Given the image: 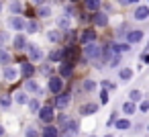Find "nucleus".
<instances>
[{
    "mask_svg": "<svg viewBox=\"0 0 149 137\" xmlns=\"http://www.w3.org/2000/svg\"><path fill=\"white\" fill-rule=\"evenodd\" d=\"M10 59H13V55H10V51L8 49H4V47H0V66H8L10 64Z\"/></svg>",
    "mask_w": 149,
    "mask_h": 137,
    "instance_id": "obj_16",
    "label": "nucleus"
},
{
    "mask_svg": "<svg viewBox=\"0 0 149 137\" xmlns=\"http://www.w3.org/2000/svg\"><path fill=\"white\" fill-rule=\"evenodd\" d=\"M13 106V96L10 94H2L0 96V108H10Z\"/></svg>",
    "mask_w": 149,
    "mask_h": 137,
    "instance_id": "obj_28",
    "label": "nucleus"
},
{
    "mask_svg": "<svg viewBox=\"0 0 149 137\" xmlns=\"http://www.w3.org/2000/svg\"><path fill=\"white\" fill-rule=\"evenodd\" d=\"M84 55H86V59H98L100 55H102V47L98 45V43H86L84 45Z\"/></svg>",
    "mask_w": 149,
    "mask_h": 137,
    "instance_id": "obj_3",
    "label": "nucleus"
},
{
    "mask_svg": "<svg viewBox=\"0 0 149 137\" xmlns=\"http://www.w3.org/2000/svg\"><path fill=\"white\" fill-rule=\"evenodd\" d=\"M8 27H10V31H15V33H25L27 21H25L21 15H13V17H8Z\"/></svg>",
    "mask_w": 149,
    "mask_h": 137,
    "instance_id": "obj_1",
    "label": "nucleus"
},
{
    "mask_svg": "<svg viewBox=\"0 0 149 137\" xmlns=\"http://www.w3.org/2000/svg\"><path fill=\"white\" fill-rule=\"evenodd\" d=\"M68 2H76V0H68Z\"/></svg>",
    "mask_w": 149,
    "mask_h": 137,
    "instance_id": "obj_45",
    "label": "nucleus"
},
{
    "mask_svg": "<svg viewBox=\"0 0 149 137\" xmlns=\"http://www.w3.org/2000/svg\"><path fill=\"white\" fill-rule=\"evenodd\" d=\"M25 33H39V21H27V27H25Z\"/></svg>",
    "mask_w": 149,
    "mask_h": 137,
    "instance_id": "obj_22",
    "label": "nucleus"
},
{
    "mask_svg": "<svg viewBox=\"0 0 149 137\" xmlns=\"http://www.w3.org/2000/svg\"><path fill=\"white\" fill-rule=\"evenodd\" d=\"M135 19H137V21H145V19H149V8H147V6H137V10H135Z\"/></svg>",
    "mask_w": 149,
    "mask_h": 137,
    "instance_id": "obj_19",
    "label": "nucleus"
},
{
    "mask_svg": "<svg viewBox=\"0 0 149 137\" xmlns=\"http://www.w3.org/2000/svg\"><path fill=\"white\" fill-rule=\"evenodd\" d=\"M2 8H4V4H2V0H0V13H2Z\"/></svg>",
    "mask_w": 149,
    "mask_h": 137,
    "instance_id": "obj_43",
    "label": "nucleus"
},
{
    "mask_svg": "<svg viewBox=\"0 0 149 137\" xmlns=\"http://www.w3.org/2000/svg\"><path fill=\"white\" fill-rule=\"evenodd\" d=\"M59 131H63V133H59V137H74V135L78 133V121L68 119V121L61 125V129H59Z\"/></svg>",
    "mask_w": 149,
    "mask_h": 137,
    "instance_id": "obj_6",
    "label": "nucleus"
},
{
    "mask_svg": "<svg viewBox=\"0 0 149 137\" xmlns=\"http://www.w3.org/2000/svg\"><path fill=\"white\" fill-rule=\"evenodd\" d=\"M94 39H96V33H94V31H88V29L82 31V35H80V43H84V45H86V43H92Z\"/></svg>",
    "mask_w": 149,
    "mask_h": 137,
    "instance_id": "obj_17",
    "label": "nucleus"
},
{
    "mask_svg": "<svg viewBox=\"0 0 149 137\" xmlns=\"http://www.w3.org/2000/svg\"><path fill=\"white\" fill-rule=\"evenodd\" d=\"M25 137H41V133L37 131V127H33V125H29V127L25 129Z\"/></svg>",
    "mask_w": 149,
    "mask_h": 137,
    "instance_id": "obj_32",
    "label": "nucleus"
},
{
    "mask_svg": "<svg viewBox=\"0 0 149 137\" xmlns=\"http://www.w3.org/2000/svg\"><path fill=\"white\" fill-rule=\"evenodd\" d=\"M72 72H74V66H72L70 62H61V64H59V76H61V78H70Z\"/></svg>",
    "mask_w": 149,
    "mask_h": 137,
    "instance_id": "obj_15",
    "label": "nucleus"
},
{
    "mask_svg": "<svg viewBox=\"0 0 149 137\" xmlns=\"http://www.w3.org/2000/svg\"><path fill=\"white\" fill-rule=\"evenodd\" d=\"M19 70H21V74H23L25 78H33V74H35V66H33V62H23Z\"/></svg>",
    "mask_w": 149,
    "mask_h": 137,
    "instance_id": "obj_13",
    "label": "nucleus"
},
{
    "mask_svg": "<svg viewBox=\"0 0 149 137\" xmlns=\"http://www.w3.org/2000/svg\"><path fill=\"white\" fill-rule=\"evenodd\" d=\"M27 106H29L31 115H37V113H39V108H41V102H39V98H31Z\"/></svg>",
    "mask_w": 149,
    "mask_h": 137,
    "instance_id": "obj_27",
    "label": "nucleus"
},
{
    "mask_svg": "<svg viewBox=\"0 0 149 137\" xmlns=\"http://www.w3.org/2000/svg\"><path fill=\"white\" fill-rule=\"evenodd\" d=\"M100 102H102V104H106V102H108V92H106L104 88H102V92H100Z\"/></svg>",
    "mask_w": 149,
    "mask_h": 137,
    "instance_id": "obj_37",
    "label": "nucleus"
},
{
    "mask_svg": "<svg viewBox=\"0 0 149 137\" xmlns=\"http://www.w3.org/2000/svg\"><path fill=\"white\" fill-rule=\"evenodd\" d=\"M33 4H37V6H41V4H45V0H33Z\"/></svg>",
    "mask_w": 149,
    "mask_h": 137,
    "instance_id": "obj_41",
    "label": "nucleus"
},
{
    "mask_svg": "<svg viewBox=\"0 0 149 137\" xmlns=\"http://www.w3.org/2000/svg\"><path fill=\"white\" fill-rule=\"evenodd\" d=\"M59 39H61V31H59V29H51V31H47V41L57 43Z\"/></svg>",
    "mask_w": 149,
    "mask_h": 137,
    "instance_id": "obj_23",
    "label": "nucleus"
},
{
    "mask_svg": "<svg viewBox=\"0 0 149 137\" xmlns=\"http://www.w3.org/2000/svg\"><path fill=\"white\" fill-rule=\"evenodd\" d=\"M27 45H29V41H27V35H25V33H17V35L13 37V47H15L17 51H25Z\"/></svg>",
    "mask_w": 149,
    "mask_h": 137,
    "instance_id": "obj_8",
    "label": "nucleus"
},
{
    "mask_svg": "<svg viewBox=\"0 0 149 137\" xmlns=\"http://www.w3.org/2000/svg\"><path fill=\"white\" fill-rule=\"evenodd\" d=\"M82 88H84L86 92H94V90H96V82H94V80H84Z\"/></svg>",
    "mask_w": 149,
    "mask_h": 137,
    "instance_id": "obj_33",
    "label": "nucleus"
},
{
    "mask_svg": "<svg viewBox=\"0 0 149 137\" xmlns=\"http://www.w3.org/2000/svg\"><path fill=\"white\" fill-rule=\"evenodd\" d=\"M141 110H143V113L149 110V100H143V102H141Z\"/></svg>",
    "mask_w": 149,
    "mask_h": 137,
    "instance_id": "obj_38",
    "label": "nucleus"
},
{
    "mask_svg": "<svg viewBox=\"0 0 149 137\" xmlns=\"http://www.w3.org/2000/svg\"><path fill=\"white\" fill-rule=\"evenodd\" d=\"M118 76H120L123 82H129V80L133 78V70H131V68H123V70L118 72Z\"/></svg>",
    "mask_w": 149,
    "mask_h": 137,
    "instance_id": "obj_31",
    "label": "nucleus"
},
{
    "mask_svg": "<svg viewBox=\"0 0 149 137\" xmlns=\"http://www.w3.org/2000/svg\"><path fill=\"white\" fill-rule=\"evenodd\" d=\"M125 51H129V43H114L112 45V53H125Z\"/></svg>",
    "mask_w": 149,
    "mask_h": 137,
    "instance_id": "obj_30",
    "label": "nucleus"
},
{
    "mask_svg": "<svg viewBox=\"0 0 149 137\" xmlns=\"http://www.w3.org/2000/svg\"><path fill=\"white\" fill-rule=\"evenodd\" d=\"M37 17H39V19H49V17H51V6H49V4H41V6L37 8Z\"/></svg>",
    "mask_w": 149,
    "mask_h": 137,
    "instance_id": "obj_18",
    "label": "nucleus"
},
{
    "mask_svg": "<svg viewBox=\"0 0 149 137\" xmlns=\"http://www.w3.org/2000/svg\"><path fill=\"white\" fill-rule=\"evenodd\" d=\"M70 102H72V96H70V94L59 92V94H55V106H53V108L63 110V108H68V106H70Z\"/></svg>",
    "mask_w": 149,
    "mask_h": 137,
    "instance_id": "obj_10",
    "label": "nucleus"
},
{
    "mask_svg": "<svg viewBox=\"0 0 149 137\" xmlns=\"http://www.w3.org/2000/svg\"><path fill=\"white\" fill-rule=\"evenodd\" d=\"M65 57V49H53L51 53H49V59L51 62H61Z\"/></svg>",
    "mask_w": 149,
    "mask_h": 137,
    "instance_id": "obj_24",
    "label": "nucleus"
},
{
    "mask_svg": "<svg viewBox=\"0 0 149 137\" xmlns=\"http://www.w3.org/2000/svg\"><path fill=\"white\" fill-rule=\"evenodd\" d=\"M19 76H21V70H19L17 66H13V64H8V66L2 68V78H4L6 82H17Z\"/></svg>",
    "mask_w": 149,
    "mask_h": 137,
    "instance_id": "obj_5",
    "label": "nucleus"
},
{
    "mask_svg": "<svg viewBox=\"0 0 149 137\" xmlns=\"http://www.w3.org/2000/svg\"><path fill=\"white\" fill-rule=\"evenodd\" d=\"M47 90H49L51 94H59V92L63 90V78H61V76H51V78L47 80Z\"/></svg>",
    "mask_w": 149,
    "mask_h": 137,
    "instance_id": "obj_7",
    "label": "nucleus"
},
{
    "mask_svg": "<svg viewBox=\"0 0 149 137\" xmlns=\"http://www.w3.org/2000/svg\"><path fill=\"white\" fill-rule=\"evenodd\" d=\"M8 39V35H4V33H0V41H6Z\"/></svg>",
    "mask_w": 149,
    "mask_h": 137,
    "instance_id": "obj_42",
    "label": "nucleus"
},
{
    "mask_svg": "<svg viewBox=\"0 0 149 137\" xmlns=\"http://www.w3.org/2000/svg\"><path fill=\"white\" fill-rule=\"evenodd\" d=\"M127 41H129V43H139V41H143V31H129Z\"/></svg>",
    "mask_w": 149,
    "mask_h": 137,
    "instance_id": "obj_20",
    "label": "nucleus"
},
{
    "mask_svg": "<svg viewBox=\"0 0 149 137\" xmlns=\"http://www.w3.org/2000/svg\"><path fill=\"white\" fill-rule=\"evenodd\" d=\"M129 98H131V102L141 100V90H131V92H129Z\"/></svg>",
    "mask_w": 149,
    "mask_h": 137,
    "instance_id": "obj_34",
    "label": "nucleus"
},
{
    "mask_svg": "<svg viewBox=\"0 0 149 137\" xmlns=\"http://www.w3.org/2000/svg\"><path fill=\"white\" fill-rule=\"evenodd\" d=\"M8 10L13 15H21L23 10V4H21V0H10V4H8Z\"/></svg>",
    "mask_w": 149,
    "mask_h": 137,
    "instance_id": "obj_25",
    "label": "nucleus"
},
{
    "mask_svg": "<svg viewBox=\"0 0 149 137\" xmlns=\"http://www.w3.org/2000/svg\"><path fill=\"white\" fill-rule=\"evenodd\" d=\"M102 86H106V88H112L114 84H112V82H108V80H104V82H102Z\"/></svg>",
    "mask_w": 149,
    "mask_h": 137,
    "instance_id": "obj_39",
    "label": "nucleus"
},
{
    "mask_svg": "<svg viewBox=\"0 0 149 137\" xmlns=\"http://www.w3.org/2000/svg\"><path fill=\"white\" fill-rule=\"evenodd\" d=\"M0 110H2V108H0Z\"/></svg>",
    "mask_w": 149,
    "mask_h": 137,
    "instance_id": "obj_46",
    "label": "nucleus"
},
{
    "mask_svg": "<svg viewBox=\"0 0 149 137\" xmlns=\"http://www.w3.org/2000/svg\"><path fill=\"white\" fill-rule=\"evenodd\" d=\"M94 25H96V27H106V25H108V17L102 15V13H98V15L94 17Z\"/></svg>",
    "mask_w": 149,
    "mask_h": 137,
    "instance_id": "obj_26",
    "label": "nucleus"
},
{
    "mask_svg": "<svg viewBox=\"0 0 149 137\" xmlns=\"http://www.w3.org/2000/svg\"><path fill=\"white\" fill-rule=\"evenodd\" d=\"M37 117H39V121L41 123H45V125H49V123H53L55 121V108L53 106H41L39 108V113H37Z\"/></svg>",
    "mask_w": 149,
    "mask_h": 137,
    "instance_id": "obj_2",
    "label": "nucleus"
},
{
    "mask_svg": "<svg viewBox=\"0 0 149 137\" xmlns=\"http://www.w3.org/2000/svg\"><path fill=\"white\" fill-rule=\"evenodd\" d=\"M127 2H129V4H131V2H137V0H127Z\"/></svg>",
    "mask_w": 149,
    "mask_h": 137,
    "instance_id": "obj_44",
    "label": "nucleus"
},
{
    "mask_svg": "<svg viewBox=\"0 0 149 137\" xmlns=\"http://www.w3.org/2000/svg\"><path fill=\"white\" fill-rule=\"evenodd\" d=\"M23 90H27L31 96L33 94H41V86H39V82L37 80H33V78H27V82H25V88Z\"/></svg>",
    "mask_w": 149,
    "mask_h": 137,
    "instance_id": "obj_11",
    "label": "nucleus"
},
{
    "mask_svg": "<svg viewBox=\"0 0 149 137\" xmlns=\"http://www.w3.org/2000/svg\"><path fill=\"white\" fill-rule=\"evenodd\" d=\"M6 135V129H4V125H0V137H4Z\"/></svg>",
    "mask_w": 149,
    "mask_h": 137,
    "instance_id": "obj_40",
    "label": "nucleus"
},
{
    "mask_svg": "<svg viewBox=\"0 0 149 137\" xmlns=\"http://www.w3.org/2000/svg\"><path fill=\"white\" fill-rule=\"evenodd\" d=\"M84 6H86V10L96 13V10L100 8V0H84Z\"/></svg>",
    "mask_w": 149,
    "mask_h": 137,
    "instance_id": "obj_21",
    "label": "nucleus"
},
{
    "mask_svg": "<svg viewBox=\"0 0 149 137\" xmlns=\"http://www.w3.org/2000/svg\"><path fill=\"white\" fill-rule=\"evenodd\" d=\"M57 29H63V31H68V29H72V17L70 15H61V17H57Z\"/></svg>",
    "mask_w": 149,
    "mask_h": 137,
    "instance_id": "obj_12",
    "label": "nucleus"
},
{
    "mask_svg": "<svg viewBox=\"0 0 149 137\" xmlns=\"http://www.w3.org/2000/svg\"><path fill=\"white\" fill-rule=\"evenodd\" d=\"M96 110H98V104H94V102H90V104H84L80 113H82V115H94Z\"/></svg>",
    "mask_w": 149,
    "mask_h": 137,
    "instance_id": "obj_29",
    "label": "nucleus"
},
{
    "mask_svg": "<svg viewBox=\"0 0 149 137\" xmlns=\"http://www.w3.org/2000/svg\"><path fill=\"white\" fill-rule=\"evenodd\" d=\"M41 137H59V127H55V125H45V129L41 131Z\"/></svg>",
    "mask_w": 149,
    "mask_h": 137,
    "instance_id": "obj_14",
    "label": "nucleus"
},
{
    "mask_svg": "<svg viewBox=\"0 0 149 137\" xmlns=\"http://www.w3.org/2000/svg\"><path fill=\"white\" fill-rule=\"evenodd\" d=\"M25 51H27V55H29V62H33V64H35V62H41L43 55H45L43 49H41L39 45H35V43H29Z\"/></svg>",
    "mask_w": 149,
    "mask_h": 137,
    "instance_id": "obj_4",
    "label": "nucleus"
},
{
    "mask_svg": "<svg viewBox=\"0 0 149 137\" xmlns=\"http://www.w3.org/2000/svg\"><path fill=\"white\" fill-rule=\"evenodd\" d=\"M114 125H116V129H129V127H131V123H129L127 119H118Z\"/></svg>",
    "mask_w": 149,
    "mask_h": 137,
    "instance_id": "obj_36",
    "label": "nucleus"
},
{
    "mask_svg": "<svg viewBox=\"0 0 149 137\" xmlns=\"http://www.w3.org/2000/svg\"><path fill=\"white\" fill-rule=\"evenodd\" d=\"M29 100H31V94H29L27 90H17V92L13 94V102H15V104L27 106V104H29Z\"/></svg>",
    "mask_w": 149,
    "mask_h": 137,
    "instance_id": "obj_9",
    "label": "nucleus"
},
{
    "mask_svg": "<svg viewBox=\"0 0 149 137\" xmlns=\"http://www.w3.org/2000/svg\"><path fill=\"white\" fill-rule=\"evenodd\" d=\"M123 110H125L127 115H133L137 108H135V104H133V102H125V104H123Z\"/></svg>",
    "mask_w": 149,
    "mask_h": 137,
    "instance_id": "obj_35",
    "label": "nucleus"
}]
</instances>
